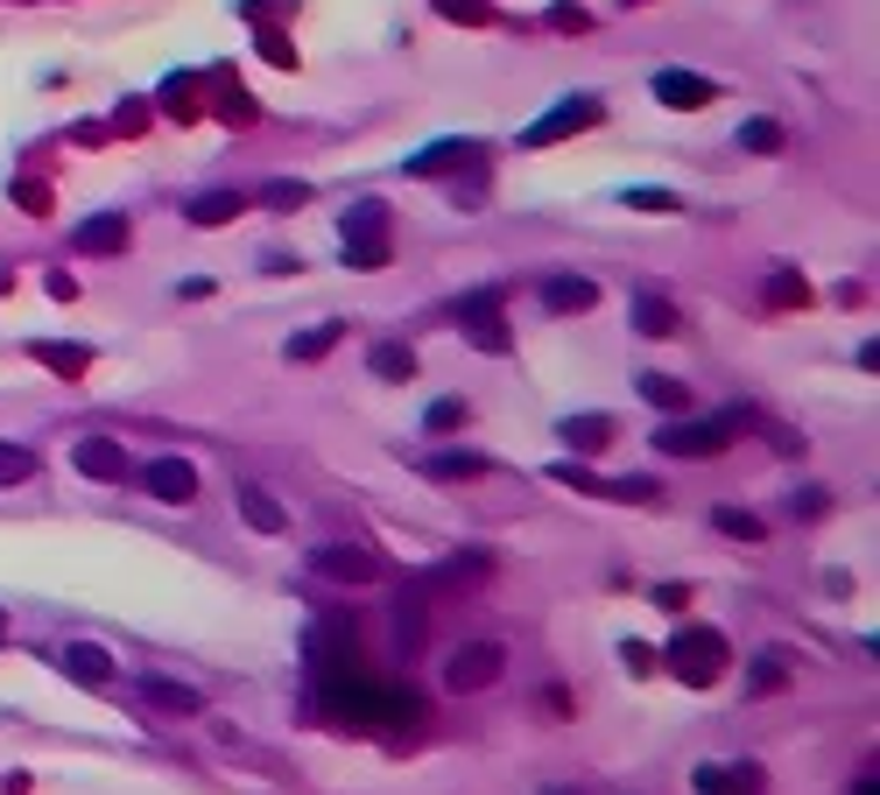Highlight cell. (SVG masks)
<instances>
[{"label":"cell","mask_w":880,"mask_h":795,"mask_svg":"<svg viewBox=\"0 0 880 795\" xmlns=\"http://www.w3.org/2000/svg\"><path fill=\"white\" fill-rule=\"evenodd\" d=\"M740 422L747 416H704V422H669V430L656 437V451L669 458H719V451H733V437H740Z\"/></svg>","instance_id":"7a4b0ae2"},{"label":"cell","mask_w":880,"mask_h":795,"mask_svg":"<svg viewBox=\"0 0 880 795\" xmlns=\"http://www.w3.org/2000/svg\"><path fill=\"white\" fill-rule=\"evenodd\" d=\"M620 662H627V669H656V648H641V641H627V648H620Z\"/></svg>","instance_id":"f35d334b"},{"label":"cell","mask_w":880,"mask_h":795,"mask_svg":"<svg viewBox=\"0 0 880 795\" xmlns=\"http://www.w3.org/2000/svg\"><path fill=\"white\" fill-rule=\"evenodd\" d=\"M557 795H564V788H557ZM570 795H578V788H570Z\"/></svg>","instance_id":"60d3db41"},{"label":"cell","mask_w":880,"mask_h":795,"mask_svg":"<svg viewBox=\"0 0 880 795\" xmlns=\"http://www.w3.org/2000/svg\"><path fill=\"white\" fill-rule=\"evenodd\" d=\"M56 662H64V676H71V683H85V690H106L113 676H121V669H113V655H106V648H92V641H71L64 655H56Z\"/></svg>","instance_id":"ba28073f"},{"label":"cell","mask_w":880,"mask_h":795,"mask_svg":"<svg viewBox=\"0 0 880 795\" xmlns=\"http://www.w3.org/2000/svg\"><path fill=\"white\" fill-rule=\"evenodd\" d=\"M35 359H43V366H64V374H78V366H85V353H71V345H35Z\"/></svg>","instance_id":"4dcf8cb0"},{"label":"cell","mask_w":880,"mask_h":795,"mask_svg":"<svg viewBox=\"0 0 880 795\" xmlns=\"http://www.w3.org/2000/svg\"><path fill=\"white\" fill-rule=\"evenodd\" d=\"M71 240H78V254H121V247H127V219L99 211V219H85L78 232H71Z\"/></svg>","instance_id":"7c38bea8"},{"label":"cell","mask_w":880,"mask_h":795,"mask_svg":"<svg viewBox=\"0 0 880 795\" xmlns=\"http://www.w3.org/2000/svg\"><path fill=\"white\" fill-rule=\"evenodd\" d=\"M240 521H247L254 535H282V529H290V514L275 508V493H268V487H247V493H240Z\"/></svg>","instance_id":"5bb4252c"},{"label":"cell","mask_w":880,"mask_h":795,"mask_svg":"<svg viewBox=\"0 0 880 795\" xmlns=\"http://www.w3.org/2000/svg\"><path fill=\"white\" fill-rule=\"evenodd\" d=\"M740 148L775 155V148H782V127H775V121H747V127H740Z\"/></svg>","instance_id":"4316f807"},{"label":"cell","mask_w":880,"mask_h":795,"mask_svg":"<svg viewBox=\"0 0 880 795\" xmlns=\"http://www.w3.org/2000/svg\"><path fill=\"white\" fill-rule=\"evenodd\" d=\"M142 697H148V704H163V711H198V690L169 683V676H142Z\"/></svg>","instance_id":"ffe728a7"},{"label":"cell","mask_w":880,"mask_h":795,"mask_svg":"<svg viewBox=\"0 0 880 795\" xmlns=\"http://www.w3.org/2000/svg\"><path fill=\"white\" fill-rule=\"evenodd\" d=\"M388 205L367 198V205H353L346 211V268H388Z\"/></svg>","instance_id":"3957f363"},{"label":"cell","mask_w":880,"mask_h":795,"mask_svg":"<svg viewBox=\"0 0 880 795\" xmlns=\"http://www.w3.org/2000/svg\"><path fill=\"white\" fill-rule=\"evenodd\" d=\"M163 106L177 113V121H190V77H169V85H163Z\"/></svg>","instance_id":"1f68e13d"},{"label":"cell","mask_w":880,"mask_h":795,"mask_svg":"<svg viewBox=\"0 0 880 795\" xmlns=\"http://www.w3.org/2000/svg\"><path fill=\"white\" fill-rule=\"evenodd\" d=\"M656 100L662 106H712L719 85L712 77H691V71H656Z\"/></svg>","instance_id":"9c48e42d"},{"label":"cell","mask_w":880,"mask_h":795,"mask_svg":"<svg viewBox=\"0 0 880 795\" xmlns=\"http://www.w3.org/2000/svg\"><path fill=\"white\" fill-rule=\"evenodd\" d=\"M303 198H311L303 184H268V190H261V205H268V211H296Z\"/></svg>","instance_id":"83f0119b"},{"label":"cell","mask_w":880,"mask_h":795,"mask_svg":"<svg viewBox=\"0 0 880 795\" xmlns=\"http://www.w3.org/2000/svg\"><path fill=\"white\" fill-rule=\"evenodd\" d=\"M367 366H374L380 380H409V374H416V353H409V345H374Z\"/></svg>","instance_id":"603a6c76"},{"label":"cell","mask_w":880,"mask_h":795,"mask_svg":"<svg viewBox=\"0 0 880 795\" xmlns=\"http://www.w3.org/2000/svg\"><path fill=\"white\" fill-rule=\"evenodd\" d=\"M543 303L557 310V317H564V310H591V303H599V282H585V275H557V282L543 289Z\"/></svg>","instance_id":"2e32d148"},{"label":"cell","mask_w":880,"mask_h":795,"mask_svg":"<svg viewBox=\"0 0 880 795\" xmlns=\"http://www.w3.org/2000/svg\"><path fill=\"white\" fill-rule=\"evenodd\" d=\"M142 479H148V493H156V500H169V508L198 500V464H190V458H156Z\"/></svg>","instance_id":"8992f818"},{"label":"cell","mask_w":880,"mask_h":795,"mask_svg":"<svg viewBox=\"0 0 880 795\" xmlns=\"http://www.w3.org/2000/svg\"><path fill=\"white\" fill-rule=\"evenodd\" d=\"M501 669H507L501 641H465V648H451V662H444V690H486Z\"/></svg>","instance_id":"277c9868"},{"label":"cell","mask_w":880,"mask_h":795,"mask_svg":"<svg viewBox=\"0 0 880 795\" xmlns=\"http://www.w3.org/2000/svg\"><path fill=\"white\" fill-rule=\"evenodd\" d=\"M712 529H719V535H740V542H761V535H768V521H761V514H740V508H712Z\"/></svg>","instance_id":"7402d4cb"},{"label":"cell","mask_w":880,"mask_h":795,"mask_svg":"<svg viewBox=\"0 0 880 795\" xmlns=\"http://www.w3.org/2000/svg\"><path fill=\"white\" fill-rule=\"evenodd\" d=\"M656 606H662V613H691V585H662Z\"/></svg>","instance_id":"8d00e7d4"},{"label":"cell","mask_w":880,"mask_h":795,"mask_svg":"<svg viewBox=\"0 0 880 795\" xmlns=\"http://www.w3.org/2000/svg\"><path fill=\"white\" fill-rule=\"evenodd\" d=\"M486 564H493V556L486 550H465V556H444V564H437L430 577H423V585H416V592H444V585H472V577H486Z\"/></svg>","instance_id":"4fadbf2b"},{"label":"cell","mask_w":880,"mask_h":795,"mask_svg":"<svg viewBox=\"0 0 880 795\" xmlns=\"http://www.w3.org/2000/svg\"><path fill=\"white\" fill-rule=\"evenodd\" d=\"M247 211L240 190H205V198H190V226H233Z\"/></svg>","instance_id":"9a60e30c"},{"label":"cell","mask_w":880,"mask_h":795,"mask_svg":"<svg viewBox=\"0 0 880 795\" xmlns=\"http://www.w3.org/2000/svg\"><path fill=\"white\" fill-rule=\"evenodd\" d=\"M261 50H268V64H296V50H290V35H275V29H261Z\"/></svg>","instance_id":"e575fe53"},{"label":"cell","mask_w":880,"mask_h":795,"mask_svg":"<svg viewBox=\"0 0 880 795\" xmlns=\"http://www.w3.org/2000/svg\"><path fill=\"white\" fill-rule=\"evenodd\" d=\"M29 472H35V451H22V443H0V487H22Z\"/></svg>","instance_id":"cb8c5ba5"},{"label":"cell","mask_w":880,"mask_h":795,"mask_svg":"<svg viewBox=\"0 0 880 795\" xmlns=\"http://www.w3.org/2000/svg\"><path fill=\"white\" fill-rule=\"evenodd\" d=\"M486 472V458H430V479H472Z\"/></svg>","instance_id":"f1b7e54d"},{"label":"cell","mask_w":880,"mask_h":795,"mask_svg":"<svg viewBox=\"0 0 880 795\" xmlns=\"http://www.w3.org/2000/svg\"><path fill=\"white\" fill-rule=\"evenodd\" d=\"M430 430H458V422H465V401H430Z\"/></svg>","instance_id":"f546056e"},{"label":"cell","mask_w":880,"mask_h":795,"mask_svg":"<svg viewBox=\"0 0 880 795\" xmlns=\"http://www.w3.org/2000/svg\"><path fill=\"white\" fill-rule=\"evenodd\" d=\"M437 8H444L451 22H486V8H480V0H437Z\"/></svg>","instance_id":"74e56055"},{"label":"cell","mask_w":880,"mask_h":795,"mask_svg":"<svg viewBox=\"0 0 880 795\" xmlns=\"http://www.w3.org/2000/svg\"><path fill=\"white\" fill-rule=\"evenodd\" d=\"M627 205H635V211H677L669 190H627Z\"/></svg>","instance_id":"d6a6232c"},{"label":"cell","mask_w":880,"mask_h":795,"mask_svg":"<svg viewBox=\"0 0 880 795\" xmlns=\"http://www.w3.org/2000/svg\"><path fill=\"white\" fill-rule=\"evenodd\" d=\"M0 641H8V619H0Z\"/></svg>","instance_id":"ab89813d"},{"label":"cell","mask_w":880,"mask_h":795,"mask_svg":"<svg viewBox=\"0 0 880 795\" xmlns=\"http://www.w3.org/2000/svg\"><path fill=\"white\" fill-rule=\"evenodd\" d=\"M641 401H656L662 416H691V387L669 374H641Z\"/></svg>","instance_id":"e0dca14e"},{"label":"cell","mask_w":880,"mask_h":795,"mask_svg":"<svg viewBox=\"0 0 880 795\" xmlns=\"http://www.w3.org/2000/svg\"><path fill=\"white\" fill-rule=\"evenodd\" d=\"M768 303H810V289H803L796 275H775V289H768Z\"/></svg>","instance_id":"836d02e7"},{"label":"cell","mask_w":880,"mask_h":795,"mask_svg":"<svg viewBox=\"0 0 880 795\" xmlns=\"http://www.w3.org/2000/svg\"><path fill=\"white\" fill-rule=\"evenodd\" d=\"M761 788H768V774H761L754 761H740V767L704 761V767H698V795H761Z\"/></svg>","instance_id":"52a82bcc"},{"label":"cell","mask_w":880,"mask_h":795,"mask_svg":"<svg viewBox=\"0 0 880 795\" xmlns=\"http://www.w3.org/2000/svg\"><path fill=\"white\" fill-rule=\"evenodd\" d=\"M395 641H401V655L423 641V592H409V598L395 606Z\"/></svg>","instance_id":"44dd1931"},{"label":"cell","mask_w":880,"mask_h":795,"mask_svg":"<svg viewBox=\"0 0 880 795\" xmlns=\"http://www.w3.org/2000/svg\"><path fill=\"white\" fill-rule=\"evenodd\" d=\"M332 338H346V332H338V324H317V332H303L290 345V359H324V353H332Z\"/></svg>","instance_id":"d4e9b609"},{"label":"cell","mask_w":880,"mask_h":795,"mask_svg":"<svg viewBox=\"0 0 880 795\" xmlns=\"http://www.w3.org/2000/svg\"><path fill=\"white\" fill-rule=\"evenodd\" d=\"M71 458H78V472H85V479H121V472H127V451H121L113 437H85Z\"/></svg>","instance_id":"8fae6325"},{"label":"cell","mask_w":880,"mask_h":795,"mask_svg":"<svg viewBox=\"0 0 880 795\" xmlns=\"http://www.w3.org/2000/svg\"><path fill=\"white\" fill-rule=\"evenodd\" d=\"M599 100H591V92H578V100H557V106H549L543 113V121H535L528 134H522V142L528 148H549V142H564V134H585V127H599Z\"/></svg>","instance_id":"5b68a950"},{"label":"cell","mask_w":880,"mask_h":795,"mask_svg":"<svg viewBox=\"0 0 880 795\" xmlns=\"http://www.w3.org/2000/svg\"><path fill=\"white\" fill-rule=\"evenodd\" d=\"M662 662L677 669L691 690H712L719 676H725V662H733V648H725V634H712V627H683L677 641L662 648Z\"/></svg>","instance_id":"6da1fadb"},{"label":"cell","mask_w":880,"mask_h":795,"mask_svg":"<svg viewBox=\"0 0 880 795\" xmlns=\"http://www.w3.org/2000/svg\"><path fill=\"white\" fill-rule=\"evenodd\" d=\"M219 121H233V127H247V121H254V100H247V92H226V113H219Z\"/></svg>","instance_id":"d590c367"},{"label":"cell","mask_w":880,"mask_h":795,"mask_svg":"<svg viewBox=\"0 0 880 795\" xmlns=\"http://www.w3.org/2000/svg\"><path fill=\"white\" fill-rule=\"evenodd\" d=\"M564 443L570 451H606V443H614V422L606 416H564Z\"/></svg>","instance_id":"ac0fdd59"},{"label":"cell","mask_w":880,"mask_h":795,"mask_svg":"<svg viewBox=\"0 0 880 795\" xmlns=\"http://www.w3.org/2000/svg\"><path fill=\"white\" fill-rule=\"evenodd\" d=\"M782 683H789V662H782V655H761L754 662V697H775Z\"/></svg>","instance_id":"484cf974"},{"label":"cell","mask_w":880,"mask_h":795,"mask_svg":"<svg viewBox=\"0 0 880 795\" xmlns=\"http://www.w3.org/2000/svg\"><path fill=\"white\" fill-rule=\"evenodd\" d=\"M635 324H641V338H677V332H683V317H677L662 296H641V303H635Z\"/></svg>","instance_id":"d6986e66"},{"label":"cell","mask_w":880,"mask_h":795,"mask_svg":"<svg viewBox=\"0 0 880 795\" xmlns=\"http://www.w3.org/2000/svg\"><path fill=\"white\" fill-rule=\"evenodd\" d=\"M311 564H317V577H338V585H374V556L367 550H338L332 542V550H317Z\"/></svg>","instance_id":"30bf717a"}]
</instances>
